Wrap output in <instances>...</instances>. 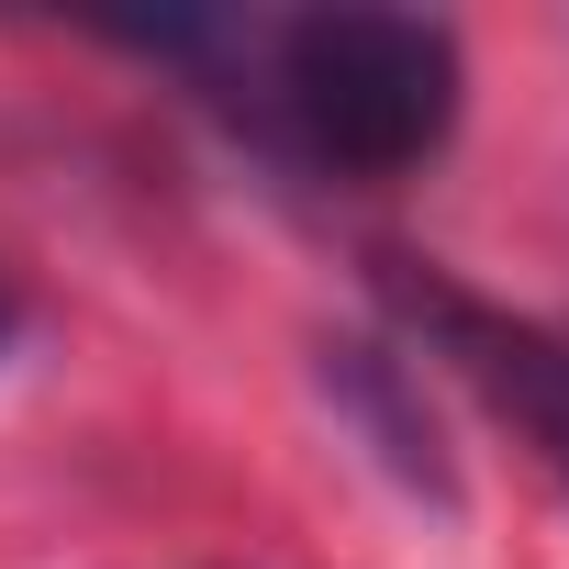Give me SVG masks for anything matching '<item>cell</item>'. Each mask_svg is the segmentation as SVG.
Instances as JSON below:
<instances>
[{
    "label": "cell",
    "instance_id": "2",
    "mask_svg": "<svg viewBox=\"0 0 569 569\" xmlns=\"http://www.w3.org/2000/svg\"><path fill=\"white\" fill-rule=\"evenodd\" d=\"M391 302L413 313L425 358H447L502 425L536 436V458L569 480V325H536V313H491L469 291H447V279H413L391 268Z\"/></svg>",
    "mask_w": 569,
    "mask_h": 569
},
{
    "label": "cell",
    "instance_id": "1",
    "mask_svg": "<svg viewBox=\"0 0 569 569\" xmlns=\"http://www.w3.org/2000/svg\"><path fill=\"white\" fill-rule=\"evenodd\" d=\"M458 34L425 12H313L257 34V112L336 179H402L458 123Z\"/></svg>",
    "mask_w": 569,
    "mask_h": 569
}]
</instances>
